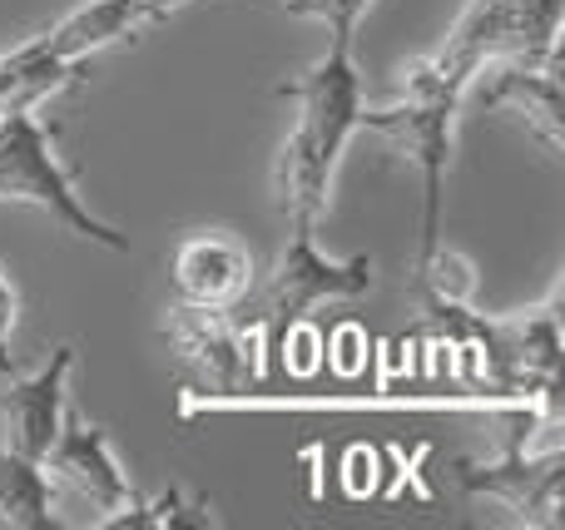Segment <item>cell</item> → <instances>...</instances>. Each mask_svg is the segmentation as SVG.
Here are the masks:
<instances>
[{
    "label": "cell",
    "instance_id": "cell-1",
    "mask_svg": "<svg viewBox=\"0 0 565 530\" xmlns=\"http://www.w3.org/2000/svg\"><path fill=\"white\" fill-rule=\"evenodd\" d=\"M352 40L358 35H328L322 60L308 75L278 85L282 99L298 105L288 139L278 149V204L288 214V224H312L328 214L332 198V174L338 159L348 149V139L358 134L362 115V69L352 60Z\"/></svg>",
    "mask_w": 565,
    "mask_h": 530
},
{
    "label": "cell",
    "instance_id": "cell-2",
    "mask_svg": "<svg viewBox=\"0 0 565 530\" xmlns=\"http://www.w3.org/2000/svg\"><path fill=\"white\" fill-rule=\"evenodd\" d=\"M417 313L447 337V347L477 357L481 382L497 397H516V402L556 397V377H561L556 303L511 317H487L471 303H447V298L417 293Z\"/></svg>",
    "mask_w": 565,
    "mask_h": 530
},
{
    "label": "cell",
    "instance_id": "cell-3",
    "mask_svg": "<svg viewBox=\"0 0 565 530\" xmlns=\"http://www.w3.org/2000/svg\"><path fill=\"white\" fill-rule=\"evenodd\" d=\"M288 248L278 253V263L268 268V278L248 288L234 307H224L228 323L244 337H254L258 353H278L292 337V327L312 313L318 303H342V298H362L377 273H372V258H328L318 248L312 224H288Z\"/></svg>",
    "mask_w": 565,
    "mask_h": 530
},
{
    "label": "cell",
    "instance_id": "cell-4",
    "mask_svg": "<svg viewBox=\"0 0 565 530\" xmlns=\"http://www.w3.org/2000/svg\"><path fill=\"white\" fill-rule=\"evenodd\" d=\"M467 105V89L441 79L427 60H412L402 69L397 105L367 109L362 105L358 129L382 134L412 169L422 174V238L417 258H427L441 244V194H447V169H451V144H457V109Z\"/></svg>",
    "mask_w": 565,
    "mask_h": 530
},
{
    "label": "cell",
    "instance_id": "cell-5",
    "mask_svg": "<svg viewBox=\"0 0 565 530\" xmlns=\"http://www.w3.org/2000/svg\"><path fill=\"white\" fill-rule=\"evenodd\" d=\"M0 204H30L40 214H50L55 224H65L85 244L129 253V234H119L115 224L89 214V204L75 188V174L65 169V159L55 149V134L35 119V109L0 115Z\"/></svg>",
    "mask_w": 565,
    "mask_h": 530
},
{
    "label": "cell",
    "instance_id": "cell-6",
    "mask_svg": "<svg viewBox=\"0 0 565 530\" xmlns=\"http://www.w3.org/2000/svg\"><path fill=\"white\" fill-rule=\"evenodd\" d=\"M457 486L467 496H487L501 501L516 526L556 530L565 521V452H531L521 442H507V452L497 462H457Z\"/></svg>",
    "mask_w": 565,
    "mask_h": 530
},
{
    "label": "cell",
    "instance_id": "cell-7",
    "mask_svg": "<svg viewBox=\"0 0 565 530\" xmlns=\"http://www.w3.org/2000/svg\"><path fill=\"white\" fill-rule=\"evenodd\" d=\"M467 99L481 109H507L516 115L551 154L565 149V115H561V50L551 55H501L471 75Z\"/></svg>",
    "mask_w": 565,
    "mask_h": 530
},
{
    "label": "cell",
    "instance_id": "cell-8",
    "mask_svg": "<svg viewBox=\"0 0 565 530\" xmlns=\"http://www.w3.org/2000/svg\"><path fill=\"white\" fill-rule=\"evenodd\" d=\"M164 337L204 377V397H244L258 382V343L228 323L224 307L174 303L164 317Z\"/></svg>",
    "mask_w": 565,
    "mask_h": 530
},
{
    "label": "cell",
    "instance_id": "cell-9",
    "mask_svg": "<svg viewBox=\"0 0 565 530\" xmlns=\"http://www.w3.org/2000/svg\"><path fill=\"white\" fill-rule=\"evenodd\" d=\"M40 466L50 472V482H65L75 496H85L95 511L115 516L135 501V482L119 466L115 446H109L105 426H95L89 417H79L75 407L65 402V417H60V432L50 442V452L40 456Z\"/></svg>",
    "mask_w": 565,
    "mask_h": 530
},
{
    "label": "cell",
    "instance_id": "cell-10",
    "mask_svg": "<svg viewBox=\"0 0 565 530\" xmlns=\"http://www.w3.org/2000/svg\"><path fill=\"white\" fill-rule=\"evenodd\" d=\"M70 372H75V347L60 343L55 353L45 357V367H35V372H10L0 377V417H6V436H10V452L30 456V462H40V456L50 452V442H55L60 432V417H65V402H70Z\"/></svg>",
    "mask_w": 565,
    "mask_h": 530
},
{
    "label": "cell",
    "instance_id": "cell-11",
    "mask_svg": "<svg viewBox=\"0 0 565 530\" xmlns=\"http://www.w3.org/2000/svg\"><path fill=\"white\" fill-rule=\"evenodd\" d=\"M254 288V258L238 238L194 234L174 253V303L189 307H234Z\"/></svg>",
    "mask_w": 565,
    "mask_h": 530
},
{
    "label": "cell",
    "instance_id": "cell-12",
    "mask_svg": "<svg viewBox=\"0 0 565 530\" xmlns=\"http://www.w3.org/2000/svg\"><path fill=\"white\" fill-rule=\"evenodd\" d=\"M0 521L6 530H55V482L40 462L20 452H0Z\"/></svg>",
    "mask_w": 565,
    "mask_h": 530
},
{
    "label": "cell",
    "instance_id": "cell-13",
    "mask_svg": "<svg viewBox=\"0 0 565 530\" xmlns=\"http://www.w3.org/2000/svg\"><path fill=\"white\" fill-rule=\"evenodd\" d=\"M565 0H516V55H551L561 50Z\"/></svg>",
    "mask_w": 565,
    "mask_h": 530
},
{
    "label": "cell",
    "instance_id": "cell-14",
    "mask_svg": "<svg viewBox=\"0 0 565 530\" xmlns=\"http://www.w3.org/2000/svg\"><path fill=\"white\" fill-rule=\"evenodd\" d=\"M282 10H288V15L322 20L328 35H358V25L372 10V0H282Z\"/></svg>",
    "mask_w": 565,
    "mask_h": 530
},
{
    "label": "cell",
    "instance_id": "cell-15",
    "mask_svg": "<svg viewBox=\"0 0 565 530\" xmlns=\"http://www.w3.org/2000/svg\"><path fill=\"white\" fill-rule=\"evenodd\" d=\"M15 307H20L15 283H10L6 268H0V377L15 372V357H10V333H15Z\"/></svg>",
    "mask_w": 565,
    "mask_h": 530
},
{
    "label": "cell",
    "instance_id": "cell-16",
    "mask_svg": "<svg viewBox=\"0 0 565 530\" xmlns=\"http://www.w3.org/2000/svg\"><path fill=\"white\" fill-rule=\"evenodd\" d=\"M0 530H6V521H0Z\"/></svg>",
    "mask_w": 565,
    "mask_h": 530
}]
</instances>
